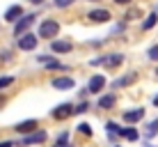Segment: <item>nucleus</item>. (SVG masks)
Here are the masks:
<instances>
[{
	"label": "nucleus",
	"mask_w": 158,
	"mask_h": 147,
	"mask_svg": "<svg viewBox=\"0 0 158 147\" xmlns=\"http://www.w3.org/2000/svg\"><path fill=\"white\" fill-rule=\"evenodd\" d=\"M57 32H60L57 21H44L39 25V37H44V39H51V37H55Z\"/></svg>",
	"instance_id": "obj_1"
},
{
	"label": "nucleus",
	"mask_w": 158,
	"mask_h": 147,
	"mask_svg": "<svg viewBox=\"0 0 158 147\" xmlns=\"http://www.w3.org/2000/svg\"><path fill=\"white\" fill-rule=\"evenodd\" d=\"M32 23H35V14L21 16V19H19V21H16V23H14V35H16V37H21V35H23V32L28 30V28H30Z\"/></svg>",
	"instance_id": "obj_2"
},
{
	"label": "nucleus",
	"mask_w": 158,
	"mask_h": 147,
	"mask_svg": "<svg viewBox=\"0 0 158 147\" xmlns=\"http://www.w3.org/2000/svg\"><path fill=\"white\" fill-rule=\"evenodd\" d=\"M122 60H124V55H122V53H112V55H108V58L92 60V64H106L108 69H112V67H119V64H122Z\"/></svg>",
	"instance_id": "obj_3"
},
{
	"label": "nucleus",
	"mask_w": 158,
	"mask_h": 147,
	"mask_svg": "<svg viewBox=\"0 0 158 147\" xmlns=\"http://www.w3.org/2000/svg\"><path fill=\"white\" fill-rule=\"evenodd\" d=\"M103 85H106V76L96 74V76H92V80L87 83V92H89V94H96V92L103 90Z\"/></svg>",
	"instance_id": "obj_4"
},
{
	"label": "nucleus",
	"mask_w": 158,
	"mask_h": 147,
	"mask_svg": "<svg viewBox=\"0 0 158 147\" xmlns=\"http://www.w3.org/2000/svg\"><path fill=\"white\" fill-rule=\"evenodd\" d=\"M37 41H39V39H37L35 35H30V32H28V35H21L19 48H21V51H32V48L37 46Z\"/></svg>",
	"instance_id": "obj_5"
},
{
	"label": "nucleus",
	"mask_w": 158,
	"mask_h": 147,
	"mask_svg": "<svg viewBox=\"0 0 158 147\" xmlns=\"http://www.w3.org/2000/svg\"><path fill=\"white\" fill-rule=\"evenodd\" d=\"M71 113H73V106H71V103H60L51 115H53V119H64V117L71 115Z\"/></svg>",
	"instance_id": "obj_6"
},
{
	"label": "nucleus",
	"mask_w": 158,
	"mask_h": 147,
	"mask_svg": "<svg viewBox=\"0 0 158 147\" xmlns=\"http://www.w3.org/2000/svg\"><path fill=\"white\" fill-rule=\"evenodd\" d=\"M87 19L94 21V23H106V21H110V12L108 9H92Z\"/></svg>",
	"instance_id": "obj_7"
},
{
	"label": "nucleus",
	"mask_w": 158,
	"mask_h": 147,
	"mask_svg": "<svg viewBox=\"0 0 158 147\" xmlns=\"http://www.w3.org/2000/svg\"><path fill=\"white\" fill-rule=\"evenodd\" d=\"M37 124H39L37 119H25V122L16 124V131H19V133H30V131H35V129H37Z\"/></svg>",
	"instance_id": "obj_8"
},
{
	"label": "nucleus",
	"mask_w": 158,
	"mask_h": 147,
	"mask_svg": "<svg viewBox=\"0 0 158 147\" xmlns=\"http://www.w3.org/2000/svg\"><path fill=\"white\" fill-rule=\"evenodd\" d=\"M142 117H144V110H142V108H133V110H126V113H124V119L131 122V124H133V122H140Z\"/></svg>",
	"instance_id": "obj_9"
},
{
	"label": "nucleus",
	"mask_w": 158,
	"mask_h": 147,
	"mask_svg": "<svg viewBox=\"0 0 158 147\" xmlns=\"http://www.w3.org/2000/svg\"><path fill=\"white\" fill-rule=\"evenodd\" d=\"M51 48H53V53H69L73 46H71V41H62V39H55V41L51 44Z\"/></svg>",
	"instance_id": "obj_10"
},
{
	"label": "nucleus",
	"mask_w": 158,
	"mask_h": 147,
	"mask_svg": "<svg viewBox=\"0 0 158 147\" xmlns=\"http://www.w3.org/2000/svg\"><path fill=\"white\" fill-rule=\"evenodd\" d=\"M19 16H23V9H21V5H12V7H9L7 12H5V19H7L9 23H14V21L19 19Z\"/></svg>",
	"instance_id": "obj_11"
},
{
	"label": "nucleus",
	"mask_w": 158,
	"mask_h": 147,
	"mask_svg": "<svg viewBox=\"0 0 158 147\" xmlns=\"http://www.w3.org/2000/svg\"><path fill=\"white\" fill-rule=\"evenodd\" d=\"M73 78H53V88L55 90H71L73 88Z\"/></svg>",
	"instance_id": "obj_12"
},
{
	"label": "nucleus",
	"mask_w": 158,
	"mask_h": 147,
	"mask_svg": "<svg viewBox=\"0 0 158 147\" xmlns=\"http://www.w3.org/2000/svg\"><path fill=\"white\" fill-rule=\"evenodd\" d=\"M44 140H46V131H37V133L28 136V138H23L21 145H35V143H44Z\"/></svg>",
	"instance_id": "obj_13"
},
{
	"label": "nucleus",
	"mask_w": 158,
	"mask_h": 147,
	"mask_svg": "<svg viewBox=\"0 0 158 147\" xmlns=\"http://www.w3.org/2000/svg\"><path fill=\"white\" fill-rule=\"evenodd\" d=\"M156 23H158V14L154 12V14H149V16H147V21L142 23V28H144V30H151Z\"/></svg>",
	"instance_id": "obj_14"
},
{
	"label": "nucleus",
	"mask_w": 158,
	"mask_h": 147,
	"mask_svg": "<svg viewBox=\"0 0 158 147\" xmlns=\"http://www.w3.org/2000/svg\"><path fill=\"white\" fill-rule=\"evenodd\" d=\"M99 106H101V108H112V106H115V97H112V94L101 97V99H99Z\"/></svg>",
	"instance_id": "obj_15"
},
{
	"label": "nucleus",
	"mask_w": 158,
	"mask_h": 147,
	"mask_svg": "<svg viewBox=\"0 0 158 147\" xmlns=\"http://www.w3.org/2000/svg\"><path fill=\"white\" fill-rule=\"evenodd\" d=\"M122 136L126 140H138V131L135 129H122Z\"/></svg>",
	"instance_id": "obj_16"
},
{
	"label": "nucleus",
	"mask_w": 158,
	"mask_h": 147,
	"mask_svg": "<svg viewBox=\"0 0 158 147\" xmlns=\"http://www.w3.org/2000/svg\"><path fill=\"white\" fill-rule=\"evenodd\" d=\"M133 80H135V74H131V76H124V78H119L117 85H131Z\"/></svg>",
	"instance_id": "obj_17"
},
{
	"label": "nucleus",
	"mask_w": 158,
	"mask_h": 147,
	"mask_svg": "<svg viewBox=\"0 0 158 147\" xmlns=\"http://www.w3.org/2000/svg\"><path fill=\"white\" fill-rule=\"evenodd\" d=\"M106 129H108L110 133H117V136H122V129H119L115 122H108V124H106Z\"/></svg>",
	"instance_id": "obj_18"
},
{
	"label": "nucleus",
	"mask_w": 158,
	"mask_h": 147,
	"mask_svg": "<svg viewBox=\"0 0 158 147\" xmlns=\"http://www.w3.org/2000/svg\"><path fill=\"white\" fill-rule=\"evenodd\" d=\"M147 55H149V60H156V62H158V44L151 46L149 51H147Z\"/></svg>",
	"instance_id": "obj_19"
},
{
	"label": "nucleus",
	"mask_w": 158,
	"mask_h": 147,
	"mask_svg": "<svg viewBox=\"0 0 158 147\" xmlns=\"http://www.w3.org/2000/svg\"><path fill=\"white\" fill-rule=\"evenodd\" d=\"M67 138H69V133H62V136H60V140H57V145H55V147H71V145L67 143Z\"/></svg>",
	"instance_id": "obj_20"
},
{
	"label": "nucleus",
	"mask_w": 158,
	"mask_h": 147,
	"mask_svg": "<svg viewBox=\"0 0 158 147\" xmlns=\"http://www.w3.org/2000/svg\"><path fill=\"white\" fill-rule=\"evenodd\" d=\"M53 2H55V7L64 9V7H69V5H73V0H53Z\"/></svg>",
	"instance_id": "obj_21"
},
{
	"label": "nucleus",
	"mask_w": 158,
	"mask_h": 147,
	"mask_svg": "<svg viewBox=\"0 0 158 147\" xmlns=\"http://www.w3.org/2000/svg\"><path fill=\"white\" fill-rule=\"evenodd\" d=\"M78 131H80V133H85V136H92V127H89V124H85V122H83V124L78 127Z\"/></svg>",
	"instance_id": "obj_22"
},
{
	"label": "nucleus",
	"mask_w": 158,
	"mask_h": 147,
	"mask_svg": "<svg viewBox=\"0 0 158 147\" xmlns=\"http://www.w3.org/2000/svg\"><path fill=\"white\" fill-rule=\"evenodd\" d=\"M14 83V78H12V76H7V78H0V90H2V88H7V85H12Z\"/></svg>",
	"instance_id": "obj_23"
},
{
	"label": "nucleus",
	"mask_w": 158,
	"mask_h": 147,
	"mask_svg": "<svg viewBox=\"0 0 158 147\" xmlns=\"http://www.w3.org/2000/svg\"><path fill=\"white\" fill-rule=\"evenodd\" d=\"M156 131H158V119H154V122L149 124V131H147V133H149V136H156Z\"/></svg>",
	"instance_id": "obj_24"
},
{
	"label": "nucleus",
	"mask_w": 158,
	"mask_h": 147,
	"mask_svg": "<svg viewBox=\"0 0 158 147\" xmlns=\"http://www.w3.org/2000/svg\"><path fill=\"white\" fill-rule=\"evenodd\" d=\"M85 110H87V103H85V101L80 103V106H76V108H73V113H85Z\"/></svg>",
	"instance_id": "obj_25"
},
{
	"label": "nucleus",
	"mask_w": 158,
	"mask_h": 147,
	"mask_svg": "<svg viewBox=\"0 0 158 147\" xmlns=\"http://www.w3.org/2000/svg\"><path fill=\"white\" fill-rule=\"evenodd\" d=\"M0 147H14V143H9V140H5V143H0Z\"/></svg>",
	"instance_id": "obj_26"
},
{
	"label": "nucleus",
	"mask_w": 158,
	"mask_h": 147,
	"mask_svg": "<svg viewBox=\"0 0 158 147\" xmlns=\"http://www.w3.org/2000/svg\"><path fill=\"white\" fill-rule=\"evenodd\" d=\"M117 5H126V2H131V0H115Z\"/></svg>",
	"instance_id": "obj_27"
},
{
	"label": "nucleus",
	"mask_w": 158,
	"mask_h": 147,
	"mask_svg": "<svg viewBox=\"0 0 158 147\" xmlns=\"http://www.w3.org/2000/svg\"><path fill=\"white\" fill-rule=\"evenodd\" d=\"M32 5H44V0H30Z\"/></svg>",
	"instance_id": "obj_28"
},
{
	"label": "nucleus",
	"mask_w": 158,
	"mask_h": 147,
	"mask_svg": "<svg viewBox=\"0 0 158 147\" xmlns=\"http://www.w3.org/2000/svg\"><path fill=\"white\" fill-rule=\"evenodd\" d=\"M154 106H158V94L154 97Z\"/></svg>",
	"instance_id": "obj_29"
},
{
	"label": "nucleus",
	"mask_w": 158,
	"mask_h": 147,
	"mask_svg": "<svg viewBox=\"0 0 158 147\" xmlns=\"http://www.w3.org/2000/svg\"><path fill=\"white\" fill-rule=\"evenodd\" d=\"M92 2H99V0H92Z\"/></svg>",
	"instance_id": "obj_30"
},
{
	"label": "nucleus",
	"mask_w": 158,
	"mask_h": 147,
	"mask_svg": "<svg viewBox=\"0 0 158 147\" xmlns=\"http://www.w3.org/2000/svg\"><path fill=\"white\" fill-rule=\"evenodd\" d=\"M156 74H158V71H156Z\"/></svg>",
	"instance_id": "obj_31"
}]
</instances>
